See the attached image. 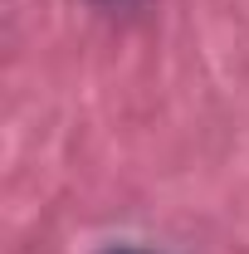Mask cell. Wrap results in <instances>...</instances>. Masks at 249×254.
Returning <instances> with one entry per match:
<instances>
[{"mask_svg":"<svg viewBox=\"0 0 249 254\" xmlns=\"http://www.w3.org/2000/svg\"><path fill=\"white\" fill-rule=\"evenodd\" d=\"M103 254H147V250H132V245H113V250H103Z\"/></svg>","mask_w":249,"mask_h":254,"instance_id":"1","label":"cell"}]
</instances>
